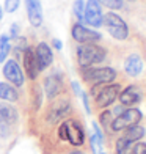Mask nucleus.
<instances>
[{"label":"nucleus","instance_id":"1","mask_svg":"<svg viewBox=\"0 0 146 154\" xmlns=\"http://www.w3.org/2000/svg\"><path fill=\"white\" fill-rule=\"evenodd\" d=\"M104 58H105V51L101 46L85 43V44H80L77 49V60L82 68H90L91 65L101 63Z\"/></svg>","mask_w":146,"mask_h":154},{"label":"nucleus","instance_id":"2","mask_svg":"<svg viewBox=\"0 0 146 154\" xmlns=\"http://www.w3.org/2000/svg\"><path fill=\"white\" fill-rule=\"evenodd\" d=\"M58 135L61 140H68L74 146H82L85 142V134H83L82 126L75 120H68L60 126Z\"/></svg>","mask_w":146,"mask_h":154},{"label":"nucleus","instance_id":"3","mask_svg":"<svg viewBox=\"0 0 146 154\" xmlns=\"http://www.w3.org/2000/svg\"><path fill=\"white\" fill-rule=\"evenodd\" d=\"M104 24H105L108 33L112 35L115 39H126L127 35H129V29H127V24L124 20L115 14V13H108V14L104 16Z\"/></svg>","mask_w":146,"mask_h":154},{"label":"nucleus","instance_id":"4","mask_svg":"<svg viewBox=\"0 0 146 154\" xmlns=\"http://www.w3.org/2000/svg\"><path fill=\"white\" fill-rule=\"evenodd\" d=\"M141 120V112L135 109V107H132V109H127V110H124L121 115H118L115 120L112 121V129L115 132L118 131H124V129H127V128H132V126H135L138 124Z\"/></svg>","mask_w":146,"mask_h":154},{"label":"nucleus","instance_id":"5","mask_svg":"<svg viewBox=\"0 0 146 154\" xmlns=\"http://www.w3.org/2000/svg\"><path fill=\"white\" fill-rule=\"evenodd\" d=\"M83 79L93 83H108L116 79V71L113 68H85Z\"/></svg>","mask_w":146,"mask_h":154},{"label":"nucleus","instance_id":"6","mask_svg":"<svg viewBox=\"0 0 146 154\" xmlns=\"http://www.w3.org/2000/svg\"><path fill=\"white\" fill-rule=\"evenodd\" d=\"M83 20L91 27H101L104 22L102 10L99 0H88L85 5V14H83Z\"/></svg>","mask_w":146,"mask_h":154},{"label":"nucleus","instance_id":"7","mask_svg":"<svg viewBox=\"0 0 146 154\" xmlns=\"http://www.w3.org/2000/svg\"><path fill=\"white\" fill-rule=\"evenodd\" d=\"M120 93H121V87L118 83H113V85L105 83L99 90V93L96 94V104L99 107H108L110 104L115 102V99L120 96Z\"/></svg>","mask_w":146,"mask_h":154},{"label":"nucleus","instance_id":"8","mask_svg":"<svg viewBox=\"0 0 146 154\" xmlns=\"http://www.w3.org/2000/svg\"><path fill=\"white\" fill-rule=\"evenodd\" d=\"M72 38L77 43L85 44V43H94V41L101 39V35L94 30H90L87 27H83L82 24H75L72 27Z\"/></svg>","mask_w":146,"mask_h":154},{"label":"nucleus","instance_id":"9","mask_svg":"<svg viewBox=\"0 0 146 154\" xmlns=\"http://www.w3.org/2000/svg\"><path fill=\"white\" fill-rule=\"evenodd\" d=\"M3 74L5 77L8 79L10 82H13L16 87H20L24 83V75H22V71H20L19 65L14 61V60H10L6 61V65L3 66Z\"/></svg>","mask_w":146,"mask_h":154},{"label":"nucleus","instance_id":"10","mask_svg":"<svg viewBox=\"0 0 146 154\" xmlns=\"http://www.w3.org/2000/svg\"><path fill=\"white\" fill-rule=\"evenodd\" d=\"M27 2V13H29L30 24L33 27H39L43 22V8L39 0H25Z\"/></svg>","mask_w":146,"mask_h":154},{"label":"nucleus","instance_id":"11","mask_svg":"<svg viewBox=\"0 0 146 154\" xmlns=\"http://www.w3.org/2000/svg\"><path fill=\"white\" fill-rule=\"evenodd\" d=\"M69 110H71V106H69L68 101H58V102H55L53 106L50 107V110H49V113H47V121L49 123L60 121Z\"/></svg>","mask_w":146,"mask_h":154},{"label":"nucleus","instance_id":"12","mask_svg":"<svg viewBox=\"0 0 146 154\" xmlns=\"http://www.w3.org/2000/svg\"><path fill=\"white\" fill-rule=\"evenodd\" d=\"M24 65L27 69V75L30 79H36V75L39 72V65H38V58H36V54H35L30 47L25 49V55H24Z\"/></svg>","mask_w":146,"mask_h":154},{"label":"nucleus","instance_id":"13","mask_svg":"<svg viewBox=\"0 0 146 154\" xmlns=\"http://www.w3.org/2000/svg\"><path fill=\"white\" fill-rule=\"evenodd\" d=\"M141 99V91L138 90V87L130 85L127 88H124L120 93V101L123 106H134Z\"/></svg>","mask_w":146,"mask_h":154},{"label":"nucleus","instance_id":"14","mask_svg":"<svg viewBox=\"0 0 146 154\" xmlns=\"http://www.w3.org/2000/svg\"><path fill=\"white\" fill-rule=\"evenodd\" d=\"M124 69L126 72L130 75V77H137L140 75L141 71H143V60L140 55L137 54H132L126 58V63H124Z\"/></svg>","mask_w":146,"mask_h":154},{"label":"nucleus","instance_id":"15","mask_svg":"<svg viewBox=\"0 0 146 154\" xmlns=\"http://www.w3.org/2000/svg\"><path fill=\"white\" fill-rule=\"evenodd\" d=\"M36 58H38V65H39V71H43L44 68H47L53 60L52 51L46 43H39L36 47Z\"/></svg>","mask_w":146,"mask_h":154},{"label":"nucleus","instance_id":"16","mask_svg":"<svg viewBox=\"0 0 146 154\" xmlns=\"http://www.w3.org/2000/svg\"><path fill=\"white\" fill-rule=\"evenodd\" d=\"M44 90H46L47 97H50V99L57 96L60 93V90H61V79H60V75L58 74L49 75L47 79L44 80Z\"/></svg>","mask_w":146,"mask_h":154},{"label":"nucleus","instance_id":"17","mask_svg":"<svg viewBox=\"0 0 146 154\" xmlns=\"http://www.w3.org/2000/svg\"><path fill=\"white\" fill-rule=\"evenodd\" d=\"M17 120V112L10 104H0V123L11 124Z\"/></svg>","mask_w":146,"mask_h":154},{"label":"nucleus","instance_id":"18","mask_svg":"<svg viewBox=\"0 0 146 154\" xmlns=\"http://www.w3.org/2000/svg\"><path fill=\"white\" fill-rule=\"evenodd\" d=\"M0 99H5V101H16V99H17L16 90L13 88V87H10L8 83L0 82Z\"/></svg>","mask_w":146,"mask_h":154},{"label":"nucleus","instance_id":"19","mask_svg":"<svg viewBox=\"0 0 146 154\" xmlns=\"http://www.w3.org/2000/svg\"><path fill=\"white\" fill-rule=\"evenodd\" d=\"M144 135V129L141 128V126H132V128H127V132H126V135H124V138H127L129 142H137V140H140L141 137Z\"/></svg>","mask_w":146,"mask_h":154},{"label":"nucleus","instance_id":"20","mask_svg":"<svg viewBox=\"0 0 146 154\" xmlns=\"http://www.w3.org/2000/svg\"><path fill=\"white\" fill-rule=\"evenodd\" d=\"M132 149H134V143L127 138L121 137L116 142V154H132Z\"/></svg>","mask_w":146,"mask_h":154},{"label":"nucleus","instance_id":"21","mask_svg":"<svg viewBox=\"0 0 146 154\" xmlns=\"http://www.w3.org/2000/svg\"><path fill=\"white\" fill-rule=\"evenodd\" d=\"M8 52H10L8 36H6V35H2V36H0V63L5 61V58L8 57Z\"/></svg>","mask_w":146,"mask_h":154},{"label":"nucleus","instance_id":"22","mask_svg":"<svg viewBox=\"0 0 146 154\" xmlns=\"http://www.w3.org/2000/svg\"><path fill=\"white\" fill-rule=\"evenodd\" d=\"M74 13L77 19L83 20V14H85V2L83 0H75L74 2Z\"/></svg>","mask_w":146,"mask_h":154},{"label":"nucleus","instance_id":"23","mask_svg":"<svg viewBox=\"0 0 146 154\" xmlns=\"http://www.w3.org/2000/svg\"><path fill=\"white\" fill-rule=\"evenodd\" d=\"M101 3L108 6L110 10H120L123 8V0H99Z\"/></svg>","mask_w":146,"mask_h":154},{"label":"nucleus","instance_id":"24","mask_svg":"<svg viewBox=\"0 0 146 154\" xmlns=\"http://www.w3.org/2000/svg\"><path fill=\"white\" fill-rule=\"evenodd\" d=\"M19 8V0H5V10L8 13H13Z\"/></svg>","mask_w":146,"mask_h":154},{"label":"nucleus","instance_id":"25","mask_svg":"<svg viewBox=\"0 0 146 154\" xmlns=\"http://www.w3.org/2000/svg\"><path fill=\"white\" fill-rule=\"evenodd\" d=\"M132 154H146V143H137L132 149Z\"/></svg>","mask_w":146,"mask_h":154},{"label":"nucleus","instance_id":"26","mask_svg":"<svg viewBox=\"0 0 146 154\" xmlns=\"http://www.w3.org/2000/svg\"><path fill=\"white\" fill-rule=\"evenodd\" d=\"M101 123H102V126L108 128V123H110V112H104V113H101Z\"/></svg>","mask_w":146,"mask_h":154},{"label":"nucleus","instance_id":"27","mask_svg":"<svg viewBox=\"0 0 146 154\" xmlns=\"http://www.w3.org/2000/svg\"><path fill=\"white\" fill-rule=\"evenodd\" d=\"M41 106V90H35V107H39Z\"/></svg>","mask_w":146,"mask_h":154},{"label":"nucleus","instance_id":"28","mask_svg":"<svg viewBox=\"0 0 146 154\" xmlns=\"http://www.w3.org/2000/svg\"><path fill=\"white\" fill-rule=\"evenodd\" d=\"M72 88H74V91H75V93L82 96V90H80V87H79V83H77V82H72Z\"/></svg>","mask_w":146,"mask_h":154},{"label":"nucleus","instance_id":"29","mask_svg":"<svg viewBox=\"0 0 146 154\" xmlns=\"http://www.w3.org/2000/svg\"><path fill=\"white\" fill-rule=\"evenodd\" d=\"M17 35V25H11V36H16Z\"/></svg>","mask_w":146,"mask_h":154},{"label":"nucleus","instance_id":"30","mask_svg":"<svg viewBox=\"0 0 146 154\" xmlns=\"http://www.w3.org/2000/svg\"><path fill=\"white\" fill-rule=\"evenodd\" d=\"M53 46L57 47V49H61V43H60L58 39H53Z\"/></svg>","mask_w":146,"mask_h":154},{"label":"nucleus","instance_id":"31","mask_svg":"<svg viewBox=\"0 0 146 154\" xmlns=\"http://www.w3.org/2000/svg\"><path fill=\"white\" fill-rule=\"evenodd\" d=\"M2 17H3V10H2V6H0V20H2Z\"/></svg>","mask_w":146,"mask_h":154},{"label":"nucleus","instance_id":"32","mask_svg":"<svg viewBox=\"0 0 146 154\" xmlns=\"http://www.w3.org/2000/svg\"><path fill=\"white\" fill-rule=\"evenodd\" d=\"M71 154H83V152H80V151H72Z\"/></svg>","mask_w":146,"mask_h":154}]
</instances>
